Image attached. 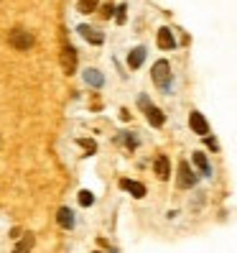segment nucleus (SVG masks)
<instances>
[{
    "instance_id": "obj_1",
    "label": "nucleus",
    "mask_w": 237,
    "mask_h": 253,
    "mask_svg": "<svg viewBox=\"0 0 237 253\" xmlns=\"http://www.w3.org/2000/svg\"><path fill=\"white\" fill-rule=\"evenodd\" d=\"M151 77H153V82H156L164 92H169V90H171V64L166 62V59H161V62H156V64H153Z\"/></svg>"
},
{
    "instance_id": "obj_2",
    "label": "nucleus",
    "mask_w": 237,
    "mask_h": 253,
    "mask_svg": "<svg viewBox=\"0 0 237 253\" xmlns=\"http://www.w3.org/2000/svg\"><path fill=\"white\" fill-rule=\"evenodd\" d=\"M138 102H140V108H143V113H145V118H148V123H151V126L158 128V126H164V123H166V115L161 113L156 105H151V100H148L145 95H140Z\"/></svg>"
},
{
    "instance_id": "obj_3",
    "label": "nucleus",
    "mask_w": 237,
    "mask_h": 253,
    "mask_svg": "<svg viewBox=\"0 0 237 253\" xmlns=\"http://www.w3.org/2000/svg\"><path fill=\"white\" fill-rule=\"evenodd\" d=\"M8 41H10V46H16V49H21V51H26V49H31V46H34V36L28 34V31H23V28H16V31H10Z\"/></svg>"
},
{
    "instance_id": "obj_4",
    "label": "nucleus",
    "mask_w": 237,
    "mask_h": 253,
    "mask_svg": "<svg viewBox=\"0 0 237 253\" xmlns=\"http://www.w3.org/2000/svg\"><path fill=\"white\" fill-rule=\"evenodd\" d=\"M62 69L67 74H74V69H77V49L69 46V43H64L62 49Z\"/></svg>"
},
{
    "instance_id": "obj_5",
    "label": "nucleus",
    "mask_w": 237,
    "mask_h": 253,
    "mask_svg": "<svg viewBox=\"0 0 237 253\" xmlns=\"http://www.w3.org/2000/svg\"><path fill=\"white\" fill-rule=\"evenodd\" d=\"M189 128L197 133V136H209V123H206V118L202 113H191L189 115Z\"/></svg>"
},
{
    "instance_id": "obj_6",
    "label": "nucleus",
    "mask_w": 237,
    "mask_h": 253,
    "mask_svg": "<svg viewBox=\"0 0 237 253\" xmlns=\"http://www.w3.org/2000/svg\"><path fill=\"white\" fill-rule=\"evenodd\" d=\"M197 184V174L191 171V167L186 161H181L179 164V187L181 189H189V187H194Z\"/></svg>"
},
{
    "instance_id": "obj_7",
    "label": "nucleus",
    "mask_w": 237,
    "mask_h": 253,
    "mask_svg": "<svg viewBox=\"0 0 237 253\" xmlns=\"http://www.w3.org/2000/svg\"><path fill=\"white\" fill-rule=\"evenodd\" d=\"M153 171H156V176L161 182H166L169 179V174H171V161H169V156H156V161H153Z\"/></svg>"
},
{
    "instance_id": "obj_8",
    "label": "nucleus",
    "mask_w": 237,
    "mask_h": 253,
    "mask_svg": "<svg viewBox=\"0 0 237 253\" xmlns=\"http://www.w3.org/2000/svg\"><path fill=\"white\" fill-rule=\"evenodd\" d=\"M158 46L164 49V51L176 49V39H173V34H171V28H161V31H158Z\"/></svg>"
},
{
    "instance_id": "obj_9",
    "label": "nucleus",
    "mask_w": 237,
    "mask_h": 253,
    "mask_svg": "<svg viewBox=\"0 0 237 253\" xmlns=\"http://www.w3.org/2000/svg\"><path fill=\"white\" fill-rule=\"evenodd\" d=\"M120 187L125 189V192H130L133 197H145V187L140 184V182H133V179H120Z\"/></svg>"
},
{
    "instance_id": "obj_10",
    "label": "nucleus",
    "mask_w": 237,
    "mask_h": 253,
    "mask_svg": "<svg viewBox=\"0 0 237 253\" xmlns=\"http://www.w3.org/2000/svg\"><path fill=\"white\" fill-rule=\"evenodd\" d=\"M77 31L82 34V39H87V41H90V43H102V41H105V36H102L100 31H95L92 26H79Z\"/></svg>"
},
{
    "instance_id": "obj_11",
    "label": "nucleus",
    "mask_w": 237,
    "mask_h": 253,
    "mask_svg": "<svg viewBox=\"0 0 237 253\" xmlns=\"http://www.w3.org/2000/svg\"><path fill=\"white\" fill-rule=\"evenodd\" d=\"M56 222H59L64 230H71V228H74V212L69 210V207H62V210H59V215H56Z\"/></svg>"
},
{
    "instance_id": "obj_12",
    "label": "nucleus",
    "mask_w": 237,
    "mask_h": 253,
    "mask_svg": "<svg viewBox=\"0 0 237 253\" xmlns=\"http://www.w3.org/2000/svg\"><path fill=\"white\" fill-rule=\"evenodd\" d=\"M84 82L90 87H102L105 84V77H102V72H97V69H84Z\"/></svg>"
},
{
    "instance_id": "obj_13",
    "label": "nucleus",
    "mask_w": 237,
    "mask_h": 253,
    "mask_svg": "<svg viewBox=\"0 0 237 253\" xmlns=\"http://www.w3.org/2000/svg\"><path fill=\"white\" fill-rule=\"evenodd\" d=\"M143 59H145V49H143V46L133 49L130 56H128V67H130V69H138V67L143 64Z\"/></svg>"
},
{
    "instance_id": "obj_14",
    "label": "nucleus",
    "mask_w": 237,
    "mask_h": 253,
    "mask_svg": "<svg viewBox=\"0 0 237 253\" xmlns=\"http://www.w3.org/2000/svg\"><path fill=\"white\" fill-rule=\"evenodd\" d=\"M191 159H194V164H197V169L204 174V176H212V167H209V161H206V156L202 154V151H197L194 156H191Z\"/></svg>"
},
{
    "instance_id": "obj_15",
    "label": "nucleus",
    "mask_w": 237,
    "mask_h": 253,
    "mask_svg": "<svg viewBox=\"0 0 237 253\" xmlns=\"http://www.w3.org/2000/svg\"><path fill=\"white\" fill-rule=\"evenodd\" d=\"M97 5H100V0H79V3H77V10L87 16V13H95Z\"/></svg>"
},
{
    "instance_id": "obj_16",
    "label": "nucleus",
    "mask_w": 237,
    "mask_h": 253,
    "mask_svg": "<svg viewBox=\"0 0 237 253\" xmlns=\"http://www.w3.org/2000/svg\"><path fill=\"white\" fill-rule=\"evenodd\" d=\"M92 202H95V195H92L90 189H82V192H79V205H82V207H90Z\"/></svg>"
},
{
    "instance_id": "obj_17",
    "label": "nucleus",
    "mask_w": 237,
    "mask_h": 253,
    "mask_svg": "<svg viewBox=\"0 0 237 253\" xmlns=\"http://www.w3.org/2000/svg\"><path fill=\"white\" fill-rule=\"evenodd\" d=\"M77 143H79V146L84 148V151H90V154H95V151H97V143H95V141H87V138H79Z\"/></svg>"
},
{
    "instance_id": "obj_18",
    "label": "nucleus",
    "mask_w": 237,
    "mask_h": 253,
    "mask_svg": "<svg viewBox=\"0 0 237 253\" xmlns=\"http://www.w3.org/2000/svg\"><path fill=\"white\" fill-rule=\"evenodd\" d=\"M120 138L128 143V148H135V146H138V138H135V136H130V133H123Z\"/></svg>"
},
{
    "instance_id": "obj_19",
    "label": "nucleus",
    "mask_w": 237,
    "mask_h": 253,
    "mask_svg": "<svg viewBox=\"0 0 237 253\" xmlns=\"http://www.w3.org/2000/svg\"><path fill=\"white\" fill-rule=\"evenodd\" d=\"M125 10H128L125 5H117V8H115V18H117V23H125Z\"/></svg>"
},
{
    "instance_id": "obj_20",
    "label": "nucleus",
    "mask_w": 237,
    "mask_h": 253,
    "mask_svg": "<svg viewBox=\"0 0 237 253\" xmlns=\"http://www.w3.org/2000/svg\"><path fill=\"white\" fill-rule=\"evenodd\" d=\"M31 246H34V235H28L26 241H21V243H18V251H26V248H31Z\"/></svg>"
},
{
    "instance_id": "obj_21",
    "label": "nucleus",
    "mask_w": 237,
    "mask_h": 253,
    "mask_svg": "<svg viewBox=\"0 0 237 253\" xmlns=\"http://www.w3.org/2000/svg\"><path fill=\"white\" fill-rule=\"evenodd\" d=\"M112 13H115V5H105V8H102V16H105V18H110Z\"/></svg>"
},
{
    "instance_id": "obj_22",
    "label": "nucleus",
    "mask_w": 237,
    "mask_h": 253,
    "mask_svg": "<svg viewBox=\"0 0 237 253\" xmlns=\"http://www.w3.org/2000/svg\"><path fill=\"white\" fill-rule=\"evenodd\" d=\"M206 146H209V148H214V151H217V148H219V146H217V141H214V138H206Z\"/></svg>"
}]
</instances>
